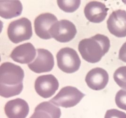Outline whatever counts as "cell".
I'll return each mask as SVG.
<instances>
[{"label":"cell","instance_id":"1","mask_svg":"<svg viewBox=\"0 0 126 118\" xmlns=\"http://www.w3.org/2000/svg\"><path fill=\"white\" fill-rule=\"evenodd\" d=\"M24 72L20 66L6 62L0 67V95L10 98L19 95L23 90Z\"/></svg>","mask_w":126,"mask_h":118},{"label":"cell","instance_id":"2","mask_svg":"<svg viewBox=\"0 0 126 118\" xmlns=\"http://www.w3.org/2000/svg\"><path fill=\"white\" fill-rule=\"evenodd\" d=\"M110 46V41L107 36L97 34L89 38L80 41L78 48L84 60L95 63L100 62L102 58L108 52Z\"/></svg>","mask_w":126,"mask_h":118},{"label":"cell","instance_id":"3","mask_svg":"<svg viewBox=\"0 0 126 118\" xmlns=\"http://www.w3.org/2000/svg\"><path fill=\"white\" fill-rule=\"evenodd\" d=\"M7 34L10 40L14 44L30 39L33 34L31 21L26 17L12 21L8 28Z\"/></svg>","mask_w":126,"mask_h":118},{"label":"cell","instance_id":"4","mask_svg":"<svg viewBox=\"0 0 126 118\" xmlns=\"http://www.w3.org/2000/svg\"><path fill=\"white\" fill-rule=\"evenodd\" d=\"M56 58L58 67L65 73H74L80 67L79 57L76 51L72 48H62L58 52Z\"/></svg>","mask_w":126,"mask_h":118},{"label":"cell","instance_id":"5","mask_svg":"<svg viewBox=\"0 0 126 118\" xmlns=\"http://www.w3.org/2000/svg\"><path fill=\"white\" fill-rule=\"evenodd\" d=\"M85 96L76 87L67 86L63 87L49 101L59 106L70 108L78 104Z\"/></svg>","mask_w":126,"mask_h":118},{"label":"cell","instance_id":"6","mask_svg":"<svg viewBox=\"0 0 126 118\" xmlns=\"http://www.w3.org/2000/svg\"><path fill=\"white\" fill-rule=\"evenodd\" d=\"M52 37L60 43H68L73 39L77 33L74 24L66 19H63L53 24L50 30Z\"/></svg>","mask_w":126,"mask_h":118},{"label":"cell","instance_id":"7","mask_svg":"<svg viewBox=\"0 0 126 118\" xmlns=\"http://www.w3.org/2000/svg\"><path fill=\"white\" fill-rule=\"evenodd\" d=\"M59 86L57 79L52 74L40 76L36 79L34 84L36 93L44 98H48L53 96Z\"/></svg>","mask_w":126,"mask_h":118},{"label":"cell","instance_id":"8","mask_svg":"<svg viewBox=\"0 0 126 118\" xmlns=\"http://www.w3.org/2000/svg\"><path fill=\"white\" fill-rule=\"evenodd\" d=\"M37 56L34 61L28 64V67L35 73L50 72L54 65V57L52 53L46 49H38Z\"/></svg>","mask_w":126,"mask_h":118},{"label":"cell","instance_id":"9","mask_svg":"<svg viewBox=\"0 0 126 118\" xmlns=\"http://www.w3.org/2000/svg\"><path fill=\"white\" fill-rule=\"evenodd\" d=\"M109 32L117 37L126 36V11L119 10L112 12L107 21Z\"/></svg>","mask_w":126,"mask_h":118},{"label":"cell","instance_id":"10","mask_svg":"<svg viewBox=\"0 0 126 118\" xmlns=\"http://www.w3.org/2000/svg\"><path fill=\"white\" fill-rule=\"evenodd\" d=\"M57 21V18L53 14L46 13L40 14L34 20L35 34L41 39H51L52 37L50 30L52 26Z\"/></svg>","mask_w":126,"mask_h":118},{"label":"cell","instance_id":"11","mask_svg":"<svg viewBox=\"0 0 126 118\" xmlns=\"http://www.w3.org/2000/svg\"><path fill=\"white\" fill-rule=\"evenodd\" d=\"M85 80L88 86L93 90H102L108 83L109 75L103 68L95 67L88 72Z\"/></svg>","mask_w":126,"mask_h":118},{"label":"cell","instance_id":"12","mask_svg":"<svg viewBox=\"0 0 126 118\" xmlns=\"http://www.w3.org/2000/svg\"><path fill=\"white\" fill-rule=\"evenodd\" d=\"M109 9L102 2L92 1L86 4L84 14L87 20L91 22L99 23L103 22L107 15Z\"/></svg>","mask_w":126,"mask_h":118},{"label":"cell","instance_id":"13","mask_svg":"<svg viewBox=\"0 0 126 118\" xmlns=\"http://www.w3.org/2000/svg\"><path fill=\"white\" fill-rule=\"evenodd\" d=\"M36 50L30 43H25L14 48L10 57L14 62L27 64L32 62L36 56Z\"/></svg>","mask_w":126,"mask_h":118},{"label":"cell","instance_id":"14","mask_svg":"<svg viewBox=\"0 0 126 118\" xmlns=\"http://www.w3.org/2000/svg\"><path fill=\"white\" fill-rule=\"evenodd\" d=\"M4 111L8 118H26L29 114V108L26 101L17 98L8 101Z\"/></svg>","mask_w":126,"mask_h":118},{"label":"cell","instance_id":"15","mask_svg":"<svg viewBox=\"0 0 126 118\" xmlns=\"http://www.w3.org/2000/svg\"><path fill=\"white\" fill-rule=\"evenodd\" d=\"M23 6L19 0H0V16L5 19H11L21 14Z\"/></svg>","mask_w":126,"mask_h":118},{"label":"cell","instance_id":"16","mask_svg":"<svg viewBox=\"0 0 126 118\" xmlns=\"http://www.w3.org/2000/svg\"><path fill=\"white\" fill-rule=\"evenodd\" d=\"M60 109L50 101L40 103L35 108L34 112L30 118H60Z\"/></svg>","mask_w":126,"mask_h":118},{"label":"cell","instance_id":"17","mask_svg":"<svg viewBox=\"0 0 126 118\" xmlns=\"http://www.w3.org/2000/svg\"><path fill=\"white\" fill-rule=\"evenodd\" d=\"M59 8L68 13H72L76 11L80 6L81 1L78 0H57Z\"/></svg>","mask_w":126,"mask_h":118},{"label":"cell","instance_id":"18","mask_svg":"<svg viewBox=\"0 0 126 118\" xmlns=\"http://www.w3.org/2000/svg\"><path fill=\"white\" fill-rule=\"evenodd\" d=\"M113 79L120 87L126 90V66L117 69L114 73Z\"/></svg>","mask_w":126,"mask_h":118},{"label":"cell","instance_id":"19","mask_svg":"<svg viewBox=\"0 0 126 118\" xmlns=\"http://www.w3.org/2000/svg\"><path fill=\"white\" fill-rule=\"evenodd\" d=\"M115 102L117 106L126 111V90H119L115 96Z\"/></svg>","mask_w":126,"mask_h":118},{"label":"cell","instance_id":"20","mask_svg":"<svg viewBox=\"0 0 126 118\" xmlns=\"http://www.w3.org/2000/svg\"><path fill=\"white\" fill-rule=\"evenodd\" d=\"M104 118H126V114L117 109H110L106 112Z\"/></svg>","mask_w":126,"mask_h":118},{"label":"cell","instance_id":"21","mask_svg":"<svg viewBox=\"0 0 126 118\" xmlns=\"http://www.w3.org/2000/svg\"><path fill=\"white\" fill-rule=\"evenodd\" d=\"M119 58L121 61L126 63V42L120 48Z\"/></svg>","mask_w":126,"mask_h":118}]
</instances>
